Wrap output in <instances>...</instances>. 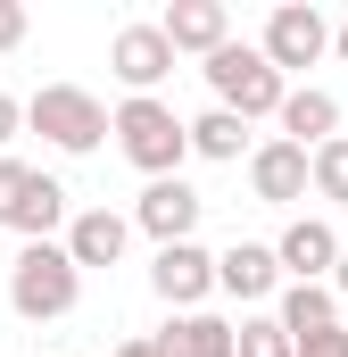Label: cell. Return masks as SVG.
<instances>
[{
    "label": "cell",
    "mask_w": 348,
    "mask_h": 357,
    "mask_svg": "<svg viewBox=\"0 0 348 357\" xmlns=\"http://www.w3.org/2000/svg\"><path fill=\"white\" fill-rule=\"evenodd\" d=\"M75 299H84V274H75V258H67L58 241H25V250H17V266H8V307H17L25 324H58V316H75Z\"/></svg>",
    "instance_id": "obj_1"
},
{
    "label": "cell",
    "mask_w": 348,
    "mask_h": 357,
    "mask_svg": "<svg viewBox=\"0 0 348 357\" xmlns=\"http://www.w3.org/2000/svg\"><path fill=\"white\" fill-rule=\"evenodd\" d=\"M108 133H116V150L141 167L150 183L182 175V158H191V142H182V116H174L166 100H125L116 116H108Z\"/></svg>",
    "instance_id": "obj_2"
},
{
    "label": "cell",
    "mask_w": 348,
    "mask_h": 357,
    "mask_svg": "<svg viewBox=\"0 0 348 357\" xmlns=\"http://www.w3.org/2000/svg\"><path fill=\"white\" fill-rule=\"evenodd\" d=\"M207 91H216V108H232L241 125H258L282 108V75L258 59V42H224V50H207Z\"/></svg>",
    "instance_id": "obj_3"
},
{
    "label": "cell",
    "mask_w": 348,
    "mask_h": 357,
    "mask_svg": "<svg viewBox=\"0 0 348 357\" xmlns=\"http://www.w3.org/2000/svg\"><path fill=\"white\" fill-rule=\"evenodd\" d=\"M67 225V183L25 167V158H0V233L17 241H50Z\"/></svg>",
    "instance_id": "obj_4"
},
{
    "label": "cell",
    "mask_w": 348,
    "mask_h": 357,
    "mask_svg": "<svg viewBox=\"0 0 348 357\" xmlns=\"http://www.w3.org/2000/svg\"><path fill=\"white\" fill-rule=\"evenodd\" d=\"M25 125H33L50 150H67V158H84V150L108 142V108H100L84 84H42L25 100Z\"/></svg>",
    "instance_id": "obj_5"
},
{
    "label": "cell",
    "mask_w": 348,
    "mask_h": 357,
    "mask_svg": "<svg viewBox=\"0 0 348 357\" xmlns=\"http://www.w3.org/2000/svg\"><path fill=\"white\" fill-rule=\"evenodd\" d=\"M332 50V25H324V8H307V0H282L274 17H265V42H258V59L290 84V67H315Z\"/></svg>",
    "instance_id": "obj_6"
},
{
    "label": "cell",
    "mask_w": 348,
    "mask_h": 357,
    "mask_svg": "<svg viewBox=\"0 0 348 357\" xmlns=\"http://www.w3.org/2000/svg\"><path fill=\"white\" fill-rule=\"evenodd\" d=\"M150 291L166 299L174 316H191V307H199V299L216 291V258H207L199 241H166V250L150 258Z\"/></svg>",
    "instance_id": "obj_7"
},
{
    "label": "cell",
    "mask_w": 348,
    "mask_h": 357,
    "mask_svg": "<svg viewBox=\"0 0 348 357\" xmlns=\"http://www.w3.org/2000/svg\"><path fill=\"white\" fill-rule=\"evenodd\" d=\"M108 67H116V84L133 91V100H158V84L174 75V50L158 25H125L116 42H108Z\"/></svg>",
    "instance_id": "obj_8"
},
{
    "label": "cell",
    "mask_w": 348,
    "mask_h": 357,
    "mask_svg": "<svg viewBox=\"0 0 348 357\" xmlns=\"http://www.w3.org/2000/svg\"><path fill=\"white\" fill-rule=\"evenodd\" d=\"M199 208H207V199H199L182 175H166V183H150V191L133 199V225L166 250V241H191V233H199Z\"/></svg>",
    "instance_id": "obj_9"
},
{
    "label": "cell",
    "mask_w": 348,
    "mask_h": 357,
    "mask_svg": "<svg viewBox=\"0 0 348 357\" xmlns=\"http://www.w3.org/2000/svg\"><path fill=\"white\" fill-rule=\"evenodd\" d=\"M274 266L290 274V282H332V266H340V233H332L324 216H299V225H282Z\"/></svg>",
    "instance_id": "obj_10"
},
{
    "label": "cell",
    "mask_w": 348,
    "mask_h": 357,
    "mask_svg": "<svg viewBox=\"0 0 348 357\" xmlns=\"http://www.w3.org/2000/svg\"><path fill=\"white\" fill-rule=\"evenodd\" d=\"M158 33H166V50L182 59V50H224L232 42V17H224V0H174L166 17H158Z\"/></svg>",
    "instance_id": "obj_11"
},
{
    "label": "cell",
    "mask_w": 348,
    "mask_h": 357,
    "mask_svg": "<svg viewBox=\"0 0 348 357\" xmlns=\"http://www.w3.org/2000/svg\"><path fill=\"white\" fill-rule=\"evenodd\" d=\"M125 241H133V216H116V208H84V216L67 225V241H58V250H67L75 274H84V266H116V258H125Z\"/></svg>",
    "instance_id": "obj_12"
},
{
    "label": "cell",
    "mask_w": 348,
    "mask_h": 357,
    "mask_svg": "<svg viewBox=\"0 0 348 357\" xmlns=\"http://www.w3.org/2000/svg\"><path fill=\"white\" fill-rule=\"evenodd\" d=\"M249 191H258L265 208L307 199V150H290V142H258V150H249Z\"/></svg>",
    "instance_id": "obj_13"
},
{
    "label": "cell",
    "mask_w": 348,
    "mask_h": 357,
    "mask_svg": "<svg viewBox=\"0 0 348 357\" xmlns=\"http://www.w3.org/2000/svg\"><path fill=\"white\" fill-rule=\"evenodd\" d=\"M274 116H282V142H290V150H315V142H332V133H340V100H332V91H315V84L282 91V108H274Z\"/></svg>",
    "instance_id": "obj_14"
},
{
    "label": "cell",
    "mask_w": 348,
    "mask_h": 357,
    "mask_svg": "<svg viewBox=\"0 0 348 357\" xmlns=\"http://www.w3.org/2000/svg\"><path fill=\"white\" fill-rule=\"evenodd\" d=\"M216 291H232V299H274V291H282L274 241H232V250L216 258Z\"/></svg>",
    "instance_id": "obj_15"
},
{
    "label": "cell",
    "mask_w": 348,
    "mask_h": 357,
    "mask_svg": "<svg viewBox=\"0 0 348 357\" xmlns=\"http://www.w3.org/2000/svg\"><path fill=\"white\" fill-rule=\"evenodd\" d=\"M274 324H282V341L299 349V341H315V333H340V299H332L324 282H290L282 307H274Z\"/></svg>",
    "instance_id": "obj_16"
},
{
    "label": "cell",
    "mask_w": 348,
    "mask_h": 357,
    "mask_svg": "<svg viewBox=\"0 0 348 357\" xmlns=\"http://www.w3.org/2000/svg\"><path fill=\"white\" fill-rule=\"evenodd\" d=\"M158 357H232V324L207 316V307H191V316H174L158 333Z\"/></svg>",
    "instance_id": "obj_17"
},
{
    "label": "cell",
    "mask_w": 348,
    "mask_h": 357,
    "mask_svg": "<svg viewBox=\"0 0 348 357\" xmlns=\"http://www.w3.org/2000/svg\"><path fill=\"white\" fill-rule=\"evenodd\" d=\"M182 142H191L199 158H216V167H232V158L249 150V125H241L232 108H207V116H182Z\"/></svg>",
    "instance_id": "obj_18"
},
{
    "label": "cell",
    "mask_w": 348,
    "mask_h": 357,
    "mask_svg": "<svg viewBox=\"0 0 348 357\" xmlns=\"http://www.w3.org/2000/svg\"><path fill=\"white\" fill-rule=\"evenodd\" d=\"M307 191L332 199V208H348V133H332V142L307 150Z\"/></svg>",
    "instance_id": "obj_19"
},
{
    "label": "cell",
    "mask_w": 348,
    "mask_h": 357,
    "mask_svg": "<svg viewBox=\"0 0 348 357\" xmlns=\"http://www.w3.org/2000/svg\"><path fill=\"white\" fill-rule=\"evenodd\" d=\"M232 357H290V341L274 316H249V324H232Z\"/></svg>",
    "instance_id": "obj_20"
},
{
    "label": "cell",
    "mask_w": 348,
    "mask_h": 357,
    "mask_svg": "<svg viewBox=\"0 0 348 357\" xmlns=\"http://www.w3.org/2000/svg\"><path fill=\"white\" fill-rule=\"evenodd\" d=\"M290 357H348V324H340V333H315V341H299Z\"/></svg>",
    "instance_id": "obj_21"
},
{
    "label": "cell",
    "mask_w": 348,
    "mask_h": 357,
    "mask_svg": "<svg viewBox=\"0 0 348 357\" xmlns=\"http://www.w3.org/2000/svg\"><path fill=\"white\" fill-rule=\"evenodd\" d=\"M17 42H25V8H17V0H0V50H17Z\"/></svg>",
    "instance_id": "obj_22"
},
{
    "label": "cell",
    "mask_w": 348,
    "mask_h": 357,
    "mask_svg": "<svg viewBox=\"0 0 348 357\" xmlns=\"http://www.w3.org/2000/svg\"><path fill=\"white\" fill-rule=\"evenodd\" d=\"M17 125H25V100H8V91H0V158H8V142H17Z\"/></svg>",
    "instance_id": "obj_23"
},
{
    "label": "cell",
    "mask_w": 348,
    "mask_h": 357,
    "mask_svg": "<svg viewBox=\"0 0 348 357\" xmlns=\"http://www.w3.org/2000/svg\"><path fill=\"white\" fill-rule=\"evenodd\" d=\"M108 357H158V341H116Z\"/></svg>",
    "instance_id": "obj_24"
},
{
    "label": "cell",
    "mask_w": 348,
    "mask_h": 357,
    "mask_svg": "<svg viewBox=\"0 0 348 357\" xmlns=\"http://www.w3.org/2000/svg\"><path fill=\"white\" fill-rule=\"evenodd\" d=\"M324 291H332V299L348 291V250H340V266H332V282H324Z\"/></svg>",
    "instance_id": "obj_25"
},
{
    "label": "cell",
    "mask_w": 348,
    "mask_h": 357,
    "mask_svg": "<svg viewBox=\"0 0 348 357\" xmlns=\"http://www.w3.org/2000/svg\"><path fill=\"white\" fill-rule=\"evenodd\" d=\"M332 50H340V59H348V25H340V33H332Z\"/></svg>",
    "instance_id": "obj_26"
}]
</instances>
